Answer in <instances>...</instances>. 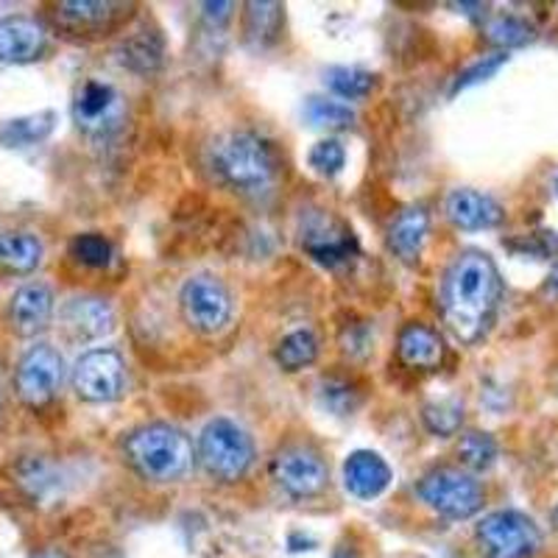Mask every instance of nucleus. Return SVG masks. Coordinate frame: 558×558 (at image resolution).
Returning <instances> with one entry per match:
<instances>
[{"label":"nucleus","instance_id":"nucleus-1","mask_svg":"<svg viewBox=\"0 0 558 558\" xmlns=\"http://www.w3.org/2000/svg\"><path fill=\"white\" fill-rule=\"evenodd\" d=\"M502 299V277L486 252L466 248L447 268L441 282V313L461 343H477L495 324Z\"/></svg>","mask_w":558,"mask_h":558},{"label":"nucleus","instance_id":"nucleus-2","mask_svg":"<svg viewBox=\"0 0 558 558\" xmlns=\"http://www.w3.org/2000/svg\"><path fill=\"white\" fill-rule=\"evenodd\" d=\"M209 168L232 191L260 196L277 182L279 159L271 143L260 134L227 132L209 146Z\"/></svg>","mask_w":558,"mask_h":558},{"label":"nucleus","instance_id":"nucleus-3","mask_svg":"<svg viewBox=\"0 0 558 558\" xmlns=\"http://www.w3.org/2000/svg\"><path fill=\"white\" fill-rule=\"evenodd\" d=\"M123 456L140 477L154 483L179 481L193 466V445L187 433L166 422H151L129 433Z\"/></svg>","mask_w":558,"mask_h":558},{"label":"nucleus","instance_id":"nucleus-4","mask_svg":"<svg viewBox=\"0 0 558 558\" xmlns=\"http://www.w3.org/2000/svg\"><path fill=\"white\" fill-rule=\"evenodd\" d=\"M198 461L216 481H241L254 463L252 436L232 418H213L198 436Z\"/></svg>","mask_w":558,"mask_h":558},{"label":"nucleus","instance_id":"nucleus-5","mask_svg":"<svg viewBox=\"0 0 558 558\" xmlns=\"http://www.w3.org/2000/svg\"><path fill=\"white\" fill-rule=\"evenodd\" d=\"M418 497L430 511L447 517V520H470L486 502L481 481L470 472L456 470V466H438L427 472L416 486Z\"/></svg>","mask_w":558,"mask_h":558},{"label":"nucleus","instance_id":"nucleus-6","mask_svg":"<svg viewBox=\"0 0 558 558\" xmlns=\"http://www.w3.org/2000/svg\"><path fill=\"white\" fill-rule=\"evenodd\" d=\"M475 539L486 558H531L539 553L542 531L522 511L502 508L477 522Z\"/></svg>","mask_w":558,"mask_h":558},{"label":"nucleus","instance_id":"nucleus-7","mask_svg":"<svg viewBox=\"0 0 558 558\" xmlns=\"http://www.w3.org/2000/svg\"><path fill=\"white\" fill-rule=\"evenodd\" d=\"M179 307H182L184 322L196 332L213 336L221 332L232 316V296L227 286L213 274H196L182 286L179 293Z\"/></svg>","mask_w":558,"mask_h":558},{"label":"nucleus","instance_id":"nucleus-8","mask_svg":"<svg viewBox=\"0 0 558 558\" xmlns=\"http://www.w3.org/2000/svg\"><path fill=\"white\" fill-rule=\"evenodd\" d=\"M64 377V361L51 343H37L14 368V391L28 408H45L57 397Z\"/></svg>","mask_w":558,"mask_h":558},{"label":"nucleus","instance_id":"nucleus-9","mask_svg":"<svg viewBox=\"0 0 558 558\" xmlns=\"http://www.w3.org/2000/svg\"><path fill=\"white\" fill-rule=\"evenodd\" d=\"M126 366L114 349H89L73 368V388L87 402H112L121 397Z\"/></svg>","mask_w":558,"mask_h":558},{"label":"nucleus","instance_id":"nucleus-10","mask_svg":"<svg viewBox=\"0 0 558 558\" xmlns=\"http://www.w3.org/2000/svg\"><path fill=\"white\" fill-rule=\"evenodd\" d=\"M271 475L288 495L305 500L327 486V463L311 445H286L274 456Z\"/></svg>","mask_w":558,"mask_h":558},{"label":"nucleus","instance_id":"nucleus-11","mask_svg":"<svg viewBox=\"0 0 558 558\" xmlns=\"http://www.w3.org/2000/svg\"><path fill=\"white\" fill-rule=\"evenodd\" d=\"M73 121L89 137H109L121 129L123 101L118 89L98 78H87L73 98Z\"/></svg>","mask_w":558,"mask_h":558},{"label":"nucleus","instance_id":"nucleus-12","mask_svg":"<svg viewBox=\"0 0 558 558\" xmlns=\"http://www.w3.org/2000/svg\"><path fill=\"white\" fill-rule=\"evenodd\" d=\"M302 248L322 266L336 268L341 263L352 260L357 243L355 235L343 223L332 221L330 216H316L302 229Z\"/></svg>","mask_w":558,"mask_h":558},{"label":"nucleus","instance_id":"nucleus-13","mask_svg":"<svg viewBox=\"0 0 558 558\" xmlns=\"http://www.w3.org/2000/svg\"><path fill=\"white\" fill-rule=\"evenodd\" d=\"M53 316V293L51 288L43 286V282H26L20 286L17 291L9 299L7 322L12 327L14 336L32 338L51 324Z\"/></svg>","mask_w":558,"mask_h":558},{"label":"nucleus","instance_id":"nucleus-14","mask_svg":"<svg viewBox=\"0 0 558 558\" xmlns=\"http://www.w3.org/2000/svg\"><path fill=\"white\" fill-rule=\"evenodd\" d=\"M48 34L26 14L0 17V64H28L43 57Z\"/></svg>","mask_w":558,"mask_h":558},{"label":"nucleus","instance_id":"nucleus-15","mask_svg":"<svg viewBox=\"0 0 558 558\" xmlns=\"http://www.w3.org/2000/svg\"><path fill=\"white\" fill-rule=\"evenodd\" d=\"M445 213L458 229H466V232L495 229L506 221V209L497 198L481 191H470V187L452 191L445 202Z\"/></svg>","mask_w":558,"mask_h":558},{"label":"nucleus","instance_id":"nucleus-16","mask_svg":"<svg viewBox=\"0 0 558 558\" xmlns=\"http://www.w3.org/2000/svg\"><path fill=\"white\" fill-rule=\"evenodd\" d=\"M129 14L126 3H109V0H70L59 3L57 20L68 32L89 34L109 32Z\"/></svg>","mask_w":558,"mask_h":558},{"label":"nucleus","instance_id":"nucleus-17","mask_svg":"<svg viewBox=\"0 0 558 558\" xmlns=\"http://www.w3.org/2000/svg\"><path fill=\"white\" fill-rule=\"evenodd\" d=\"M388 483H391V470L377 452L357 450L343 463V486L357 500H372V497L383 495Z\"/></svg>","mask_w":558,"mask_h":558},{"label":"nucleus","instance_id":"nucleus-18","mask_svg":"<svg viewBox=\"0 0 558 558\" xmlns=\"http://www.w3.org/2000/svg\"><path fill=\"white\" fill-rule=\"evenodd\" d=\"M397 355L408 368L416 372H433L445 361V341L438 338L436 330L425 324L411 322L402 327L400 341H397Z\"/></svg>","mask_w":558,"mask_h":558},{"label":"nucleus","instance_id":"nucleus-19","mask_svg":"<svg viewBox=\"0 0 558 558\" xmlns=\"http://www.w3.org/2000/svg\"><path fill=\"white\" fill-rule=\"evenodd\" d=\"M62 322L76 338H101L112 332L114 313L98 296H76L62 307Z\"/></svg>","mask_w":558,"mask_h":558},{"label":"nucleus","instance_id":"nucleus-20","mask_svg":"<svg viewBox=\"0 0 558 558\" xmlns=\"http://www.w3.org/2000/svg\"><path fill=\"white\" fill-rule=\"evenodd\" d=\"M427 232H430V218L425 207H408L388 229V246L402 263H416L425 248Z\"/></svg>","mask_w":558,"mask_h":558},{"label":"nucleus","instance_id":"nucleus-21","mask_svg":"<svg viewBox=\"0 0 558 558\" xmlns=\"http://www.w3.org/2000/svg\"><path fill=\"white\" fill-rule=\"evenodd\" d=\"M43 263V243L32 232H0V271L32 274Z\"/></svg>","mask_w":558,"mask_h":558},{"label":"nucleus","instance_id":"nucleus-22","mask_svg":"<svg viewBox=\"0 0 558 558\" xmlns=\"http://www.w3.org/2000/svg\"><path fill=\"white\" fill-rule=\"evenodd\" d=\"M14 481L32 500H48L59 492V470L48 458L26 456L14 463Z\"/></svg>","mask_w":558,"mask_h":558},{"label":"nucleus","instance_id":"nucleus-23","mask_svg":"<svg viewBox=\"0 0 558 558\" xmlns=\"http://www.w3.org/2000/svg\"><path fill=\"white\" fill-rule=\"evenodd\" d=\"M53 123H57V114L53 112H37L28 114V118H14L7 126L0 129V143L9 148H23L34 146L39 140H45L53 132Z\"/></svg>","mask_w":558,"mask_h":558},{"label":"nucleus","instance_id":"nucleus-24","mask_svg":"<svg viewBox=\"0 0 558 558\" xmlns=\"http://www.w3.org/2000/svg\"><path fill=\"white\" fill-rule=\"evenodd\" d=\"M282 28V7L279 3H246V43L266 48L277 39Z\"/></svg>","mask_w":558,"mask_h":558},{"label":"nucleus","instance_id":"nucleus-25","mask_svg":"<svg viewBox=\"0 0 558 558\" xmlns=\"http://www.w3.org/2000/svg\"><path fill=\"white\" fill-rule=\"evenodd\" d=\"M458 458L466 470L472 472H486L495 466L497 456H500V447H497L495 436L483 430H466L458 441Z\"/></svg>","mask_w":558,"mask_h":558},{"label":"nucleus","instance_id":"nucleus-26","mask_svg":"<svg viewBox=\"0 0 558 558\" xmlns=\"http://www.w3.org/2000/svg\"><path fill=\"white\" fill-rule=\"evenodd\" d=\"M318 357V338L311 330L288 332L277 347V363L286 372H299Z\"/></svg>","mask_w":558,"mask_h":558},{"label":"nucleus","instance_id":"nucleus-27","mask_svg":"<svg viewBox=\"0 0 558 558\" xmlns=\"http://www.w3.org/2000/svg\"><path fill=\"white\" fill-rule=\"evenodd\" d=\"M123 57L121 62L126 68L137 70V73H154L162 64V39L154 37V34H137V37H129L123 43Z\"/></svg>","mask_w":558,"mask_h":558},{"label":"nucleus","instance_id":"nucleus-28","mask_svg":"<svg viewBox=\"0 0 558 558\" xmlns=\"http://www.w3.org/2000/svg\"><path fill=\"white\" fill-rule=\"evenodd\" d=\"M324 82L336 96L347 98V101L366 98L375 89V76L361 68H330L324 73Z\"/></svg>","mask_w":558,"mask_h":558},{"label":"nucleus","instance_id":"nucleus-29","mask_svg":"<svg viewBox=\"0 0 558 558\" xmlns=\"http://www.w3.org/2000/svg\"><path fill=\"white\" fill-rule=\"evenodd\" d=\"M486 39L497 48H520L533 39V26L517 14H497L486 23Z\"/></svg>","mask_w":558,"mask_h":558},{"label":"nucleus","instance_id":"nucleus-30","mask_svg":"<svg viewBox=\"0 0 558 558\" xmlns=\"http://www.w3.org/2000/svg\"><path fill=\"white\" fill-rule=\"evenodd\" d=\"M305 118L311 126L332 129V132H338V129H349L352 123H355V112H352L347 104L330 101V98H318V96L307 98Z\"/></svg>","mask_w":558,"mask_h":558},{"label":"nucleus","instance_id":"nucleus-31","mask_svg":"<svg viewBox=\"0 0 558 558\" xmlns=\"http://www.w3.org/2000/svg\"><path fill=\"white\" fill-rule=\"evenodd\" d=\"M318 400L336 416H349L361 405V391H357L355 383L341 380V377H327V380H322V388H318Z\"/></svg>","mask_w":558,"mask_h":558},{"label":"nucleus","instance_id":"nucleus-32","mask_svg":"<svg viewBox=\"0 0 558 558\" xmlns=\"http://www.w3.org/2000/svg\"><path fill=\"white\" fill-rule=\"evenodd\" d=\"M422 422L433 436H456L463 425V405L458 400L427 402L425 411H422Z\"/></svg>","mask_w":558,"mask_h":558},{"label":"nucleus","instance_id":"nucleus-33","mask_svg":"<svg viewBox=\"0 0 558 558\" xmlns=\"http://www.w3.org/2000/svg\"><path fill=\"white\" fill-rule=\"evenodd\" d=\"M70 254H73L82 266L104 268L109 266V260H112V246H109L107 238L96 235V232H87V235L73 238V243H70Z\"/></svg>","mask_w":558,"mask_h":558},{"label":"nucleus","instance_id":"nucleus-34","mask_svg":"<svg viewBox=\"0 0 558 558\" xmlns=\"http://www.w3.org/2000/svg\"><path fill=\"white\" fill-rule=\"evenodd\" d=\"M307 162H311L313 171L322 173V177H336L343 168V162H347V151H343V146L338 140H322V143H316V146L311 148Z\"/></svg>","mask_w":558,"mask_h":558},{"label":"nucleus","instance_id":"nucleus-35","mask_svg":"<svg viewBox=\"0 0 558 558\" xmlns=\"http://www.w3.org/2000/svg\"><path fill=\"white\" fill-rule=\"evenodd\" d=\"M506 62H508L506 53H495V57H483L481 62H475V64H472V68H466L461 73V76H458L456 89H463V87H472V84L486 82V78L495 76L497 70H500Z\"/></svg>","mask_w":558,"mask_h":558},{"label":"nucleus","instance_id":"nucleus-36","mask_svg":"<svg viewBox=\"0 0 558 558\" xmlns=\"http://www.w3.org/2000/svg\"><path fill=\"white\" fill-rule=\"evenodd\" d=\"M232 9H235V3H202V14L209 26H221V23H227V20L232 17Z\"/></svg>","mask_w":558,"mask_h":558},{"label":"nucleus","instance_id":"nucleus-37","mask_svg":"<svg viewBox=\"0 0 558 558\" xmlns=\"http://www.w3.org/2000/svg\"><path fill=\"white\" fill-rule=\"evenodd\" d=\"M545 293H550V296H558V266L553 268L550 277H547V282H545Z\"/></svg>","mask_w":558,"mask_h":558},{"label":"nucleus","instance_id":"nucleus-38","mask_svg":"<svg viewBox=\"0 0 558 558\" xmlns=\"http://www.w3.org/2000/svg\"><path fill=\"white\" fill-rule=\"evenodd\" d=\"M332 558H357V553L349 550V547H338V550L332 553Z\"/></svg>","mask_w":558,"mask_h":558},{"label":"nucleus","instance_id":"nucleus-39","mask_svg":"<svg viewBox=\"0 0 558 558\" xmlns=\"http://www.w3.org/2000/svg\"><path fill=\"white\" fill-rule=\"evenodd\" d=\"M34 558H62V556H59V553H39V556Z\"/></svg>","mask_w":558,"mask_h":558},{"label":"nucleus","instance_id":"nucleus-40","mask_svg":"<svg viewBox=\"0 0 558 558\" xmlns=\"http://www.w3.org/2000/svg\"><path fill=\"white\" fill-rule=\"evenodd\" d=\"M550 520H553V525L558 527V502H556V508H553V514H550Z\"/></svg>","mask_w":558,"mask_h":558},{"label":"nucleus","instance_id":"nucleus-41","mask_svg":"<svg viewBox=\"0 0 558 558\" xmlns=\"http://www.w3.org/2000/svg\"><path fill=\"white\" fill-rule=\"evenodd\" d=\"M0 408H3V386H0Z\"/></svg>","mask_w":558,"mask_h":558},{"label":"nucleus","instance_id":"nucleus-42","mask_svg":"<svg viewBox=\"0 0 558 558\" xmlns=\"http://www.w3.org/2000/svg\"><path fill=\"white\" fill-rule=\"evenodd\" d=\"M556 193H558V177H556Z\"/></svg>","mask_w":558,"mask_h":558}]
</instances>
